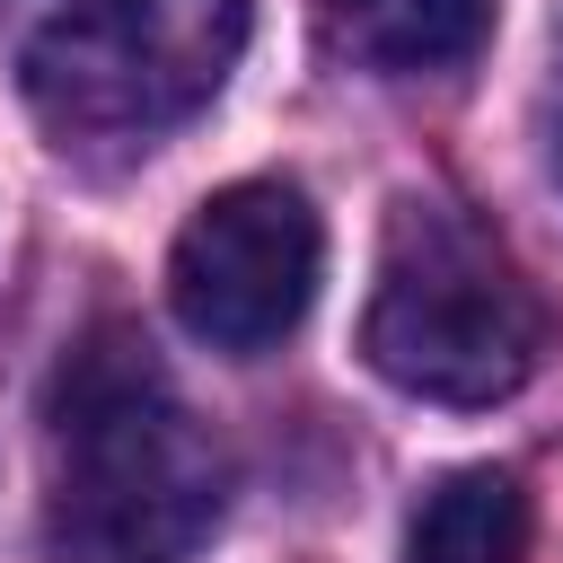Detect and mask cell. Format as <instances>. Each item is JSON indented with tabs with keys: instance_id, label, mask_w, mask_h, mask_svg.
<instances>
[{
	"instance_id": "obj_7",
	"label": "cell",
	"mask_w": 563,
	"mask_h": 563,
	"mask_svg": "<svg viewBox=\"0 0 563 563\" xmlns=\"http://www.w3.org/2000/svg\"><path fill=\"white\" fill-rule=\"evenodd\" d=\"M545 150H554V176H563V44H554V97H545Z\"/></svg>"
},
{
	"instance_id": "obj_1",
	"label": "cell",
	"mask_w": 563,
	"mask_h": 563,
	"mask_svg": "<svg viewBox=\"0 0 563 563\" xmlns=\"http://www.w3.org/2000/svg\"><path fill=\"white\" fill-rule=\"evenodd\" d=\"M53 563H176L220 519V449L141 325H88L44 387Z\"/></svg>"
},
{
	"instance_id": "obj_2",
	"label": "cell",
	"mask_w": 563,
	"mask_h": 563,
	"mask_svg": "<svg viewBox=\"0 0 563 563\" xmlns=\"http://www.w3.org/2000/svg\"><path fill=\"white\" fill-rule=\"evenodd\" d=\"M361 352L422 405H501L545 352V299L484 220L405 194L378 238Z\"/></svg>"
},
{
	"instance_id": "obj_5",
	"label": "cell",
	"mask_w": 563,
	"mask_h": 563,
	"mask_svg": "<svg viewBox=\"0 0 563 563\" xmlns=\"http://www.w3.org/2000/svg\"><path fill=\"white\" fill-rule=\"evenodd\" d=\"M519 554H528V493L501 466L440 475L405 528V563H519Z\"/></svg>"
},
{
	"instance_id": "obj_3",
	"label": "cell",
	"mask_w": 563,
	"mask_h": 563,
	"mask_svg": "<svg viewBox=\"0 0 563 563\" xmlns=\"http://www.w3.org/2000/svg\"><path fill=\"white\" fill-rule=\"evenodd\" d=\"M26 106L62 141H158L246 53V0H0Z\"/></svg>"
},
{
	"instance_id": "obj_6",
	"label": "cell",
	"mask_w": 563,
	"mask_h": 563,
	"mask_svg": "<svg viewBox=\"0 0 563 563\" xmlns=\"http://www.w3.org/2000/svg\"><path fill=\"white\" fill-rule=\"evenodd\" d=\"M334 18H343V44L369 70L422 79V70L475 62V44L493 26V0H334Z\"/></svg>"
},
{
	"instance_id": "obj_4",
	"label": "cell",
	"mask_w": 563,
	"mask_h": 563,
	"mask_svg": "<svg viewBox=\"0 0 563 563\" xmlns=\"http://www.w3.org/2000/svg\"><path fill=\"white\" fill-rule=\"evenodd\" d=\"M317 273H325V229H317L308 194L282 176H246V185H220L176 229L167 299H176V325L194 343L255 361L308 317Z\"/></svg>"
}]
</instances>
